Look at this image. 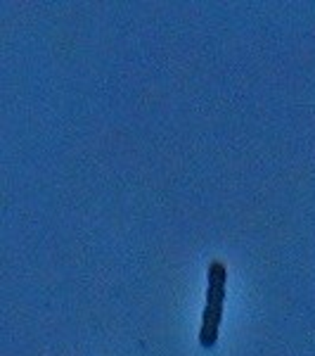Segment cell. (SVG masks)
Returning <instances> with one entry per match:
<instances>
[{
  "label": "cell",
  "instance_id": "cell-1",
  "mask_svg": "<svg viewBox=\"0 0 315 356\" xmlns=\"http://www.w3.org/2000/svg\"><path fill=\"white\" fill-rule=\"evenodd\" d=\"M225 283H228L225 264L214 259L209 264V271H206V307L202 314V330H199V344L204 349H211L219 342L223 302H225Z\"/></svg>",
  "mask_w": 315,
  "mask_h": 356
}]
</instances>
